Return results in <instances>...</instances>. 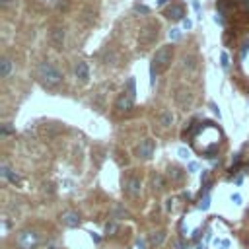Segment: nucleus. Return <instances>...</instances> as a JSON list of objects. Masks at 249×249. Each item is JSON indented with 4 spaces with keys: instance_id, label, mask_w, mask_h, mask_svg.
<instances>
[{
    "instance_id": "f257e3e1",
    "label": "nucleus",
    "mask_w": 249,
    "mask_h": 249,
    "mask_svg": "<svg viewBox=\"0 0 249 249\" xmlns=\"http://www.w3.org/2000/svg\"><path fill=\"white\" fill-rule=\"evenodd\" d=\"M189 136H191L193 148L202 156H212L214 150L222 142V130L210 121H204V123L193 126Z\"/></svg>"
},
{
    "instance_id": "f03ea898",
    "label": "nucleus",
    "mask_w": 249,
    "mask_h": 249,
    "mask_svg": "<svg viewBox=\"0 0 249 249\" xmlns=\"http://www.w3.org/2000/svg\"><path fill=\"white\" fill-rule=\"evenodd\" d=\"M171 58H173V47L171 45H163L160 47L154 56H152V64H150V76H152V84L156 82L158 74H161L163 70H167V66L171 64Z\"/></svg>"
},
{
    "instance_id": "7ed1b4c3",
    "label": "nucleus",
    "mask_w": 249,
    "mask_h": 249,
    "mask_svg": "<svg viewBox=\"0 0 249 249\" xmlns=\"http://www.w3.org/2000/svg\"><path fill=\"white\" fill-rule=\"evenodd\" d=\"M37 76L45 86H56L62 80V72L49 60H45V62H41L37 66Z\"/></svg>"
},
{
    "instance_id": "20e7f679",
    "label": "nucleus",
    "mask_w": 249,
    "mask_h": 249,
    "mask_svg": "<svg viewBox=\"0 0 249 249\" xmlns=\"http://www.w3.org/2000/svg\"><path fill=\"white\" fill-rule=\"evenodd\" d=\"M158 37H160V25L154 23V21H148V23H144V25L140 27V33H138V47H140L142 51H146V49H150V47L158 41Z\"/></svg>"
},
{
    "instance_id": "39448f33",
    "label": "nucleus",
    "mask_w": 249,
    "mask_h": 249,
    "mask_svg": "<svg viewBox=\"0 0 249 249\" xmlns=\"http://www.w3.org/2000/svg\"><path fill=\"white\" fill-rule=\"evenodd\" d=\"M41 243V233L33 228H25L18 231L16 235V247L18 249H37Z\"/></svg>"
},
{
    "instance_id": "423d86ee",
    "label": "nucleus",
    "mask_w": 249,
    "mask_h": 249,
    "mask_svg": "<svg viewBox=\"0 0 249 249\" xmlns=\"http://www.w3.org/2000/svg\"><path fill=\"white\" fill-rule=\"evenodd\" d=\"M173 99H175V103H177L183 111H187V109H191L193 103H195V93H193L187 86H179V88H175Z\"/></svg>"
},
{
    "instance_id": "0eeeda50",
    "label": "nucleus",
    "mask_w": 249,
    "mask_h": 249,
    "mask_svg": "<svg viewBox=\"0 0 249 249\" xmlns=\"http://www.w3.org/2000/svg\"><path fill=\"white\" fill-rule=\"evenodd\" d=\"M140 191H142V181H140V177L128 175V177L123 181V193H124L128 198L140 196Z\"/></svg>"
},
{
    "instance_id": "6e6552de",
    "label": "nucleus",
    "mask_w": 249,
    "mask_h": 249,
    "mask_svg": "<svg viewBox=\"0 0 249 249\" xmlns=\"http://www.w3.org/2000/svg\"><path fill=\"white\" fill-rule=\"evenodd\" d=\"M132 107H134V97L128 95L126 91H123V93L117 97V101H115V111H117V113H130Z\"/></svg>"
},
{
    "instance_id": "1a4fd4ad",
    "label": "nucleus",
    "mask_w": 249,
    "mask_h": 249,
    "mask_svg": "<svg viewBox=\"0 0 249 249\" xmlns=\"http://www.w3.org/2000/svg\"><path fill=\"white\" fill-rule=\"evenodd\" d=\"M154 150H156L154 140L152 138H144V140H140V144L136 148V154H138L140 160H150L154 156Z\"/></svg>"
},
{
    "instance_id": "9d476101",
    "label": "nucleus",
    "mask_w": 249,
    "mask_h": 249,
    "mask_svg": "<svg viewBox=\"0 0 249 249\" xmlns=\"http://www.w3.org/2000/svg\"><path fill=\"white\" fill-rule=\"evenodd\" d=\"M185 16V6L179 4V2H173L167 10H165V18L167 19H173V21H181Z\"/></svg>"
},
{
    "instance_id": "9b49d317",
    "label": "nucleus",
    "mask_w": 249,
    "mask_h": 249,
    "mask_svg": "<svg viewBox=\"0 0 249 249\" xmlns=\"http://www.w3.org/2000/svg\"><path fill=\"white\" fill-rule=\"evenodd\" d=\"M80 214L74 212V210H66L60 214V224H64L66 228H78L80 226Z\"/></svg>"
},
{
    "instance_id": "f8f14e48",
    "label": "nucleus",
    "mask_w": 249,
    "mask_h": 249,
    "mask_svg": "<svg viewBox=\"0 0 249 249\" xmlns=\"http://www.w3.org/2000/svg\"><path fill=\"white\" fill-rule=\"evenodd\" d=\"M74 76H76V80H78L80 84H86V82L89 80V68H88V62L78 60L76 66H74Z\"/></svg>"
},
{
    "instance_id": "ddd939ff",
    "label": "nucleus",
    "mask_w": 249,
    "mask_h": 249,
    "mask_svg": "<svg viewBox=\"0 0 249 249\" xmlns=\"http://www.w3.org/2000/svg\"><path fill=\"white\" fill-rule=\"evenodd\" d=\"M0 175H2V179H8V181H10V183H14V185H18V183H19L18 173H16V171H12V167H10L6 161H2V163H0Z\"/></svg>"
},
{
    "instance_id": "4468645a",
    "label": "nucleus",
    "mask_w": 249,
    "mask_h": 249,
    "mask_svg": "<svg viewBox=\"0 0 249 249\" xmlns=\"http://www.w3.org/2000/svg\"><path fill=\"white\" fill-rule=\"evenodd\" d=\"M64 37H66L64 27H54V29L51 31V41H53V45H54L56 49H62V47H64Z\"/></svg>"
},
{
    "instance_id": "2eb2a0df",
    "label": "nucleus",
    "mask_w": 249,
    "mask_h": 249,
    "mask_svg": "<svg viewBox=\"0 0 249 249\" xmlns=\"http://www.w3.org/2000/svg\"><path fill=\"white\" fill-rule=\"evenodd\" d=\"M167 177H169L171 183H181L183 177H185V171L179 165H169L167 167Z\"/></svg>"
},
{
    "instance_id": "dca6fc26",
    "label": "nucleus",
    "mask_w": 249,
    "mask_h": 249,
    "mask_svg": "<svg viewBox=\"0 0 249 249\" xmlns=\"http://www.w3.org/2000/svg\"><path fill=\"white\" fill-rule=\"evenodd\" d=\"M181 66L187 70V72H195L196 70V56L195 54H185L183 58H181Z\"/></svg>"
},
{
    "instance_id": "f3484780",
    "label": "nucleus",
    "mask_w": 249,
    "mask_h": 249,
    "mask_svg": "<svg viewBox=\"0 0 249 249\" xmlns=\"http://www.w3.org/2000/svg\"><path fill=\"white\" fill-rule=\"evenodd\" d=\"M173 121H175V117H173V113H171L169 109L161 111V115H160V123H161L163 128H171V126H173Z\"/></svg>"
},
{
    "instance_id": "a211bd4d",
    "label": "nucleus",
    "mask_w": 249,
    "mask_h": 249,
    "mask_svg": "<svg viewBox=\"0 0 249 249\" xmlns=\"http://www.w3.org/2000/svg\"><path fill=\"white\" fill-rule=\"evenodd\" d=\"M152 187H154V191H163L165 189V177L161 173H154L152 175Z\"/></svg>"
},
{
    "instance_id": "6ab92c4d",
    "label": "nucleus",
    "mask_w": 249,
    "mask_h": 249,
    "mask_svg": "<svg viewBox=\"0 0 249 249\" xmlns=\"http://www.w3.org/2000/svg\"><path fill=\"white\" fill-rule=\"evenodd\" d=\"M163 241H165V231H154L152 235H150V245L152 247H160V245H163Z\"/></svg>"
},
{
    "instance_id": "aec40b11",
    "label": "nucleus",
    "mask_w": 249,
    "mask_h": 249,
    "mask_svg": "<svg viewBox=\"0 0 249 249\" xmlns=\"http://www.w3.org/2000/svg\"><path fill=\"white\" fill-rule=\"evenodd\" d=\"M130 214H128V210L124 208V206H121V204H115L113 206V218L115 220H121V218H128Z\"/></svg>"
},
{
    "instance_id": "412c9836",
    "label": "nucleus",
    "mask_w": 249,
    "mask_h": 249,
    "mask_svg": "<svg viewBox=\"0 0 249 249\" xmlns=\"http://www.w3.org/2000/svg\"><path fill=\"white\" fill-rule=\"evenodd\" d=\"M0 66H2V78H8L10 76V72H12V60L10 58H2V62H0Z\"/></svg>"
},
{
    "instance_id": "4be33fe9",
    "label": "nucleus",
    "mask_w": 249,
    "mask_h": 249,
    "mask_svg": "<svg viewBox=\"0 0 249 249\" xmlns=\"http://www.w3.org/2000/svg\"><path fill=\"white\" fill-rule=\"evenodd\" d=\"M126 93L132 95V97H136V80L134 78H128V82H126Z\"/></svg>"
},
{
    "instance_id": "5701e85b",
    "label": "nucleus",
    "mask_w": 249,
    "mask_h": 249,
    "mask_svg": "<svg viewBox=\"0 0 249 249\" xmlns=\"http://www.w3.org/2000/svg\"><path fill=\"white\" fill-rule=\"evenodd\" d=\"M115 231H117V222L115 220L107 222L105 224V235H115Z\"/></svg>"
},
{
    "instance_id": "b1692460",
    "label": "nucleus",
    "mask_w": 249,
    "mask_h": 249,
    "mask_svg": "<svg viewBox=\"0 0 249 249\" xmlns=\"http://www.w3.org/2000/svg\"><path fill=\"white\" fill-rule=\"evenodd\" d=\"M220 60H222V68L228 70L230 68V56H228V53H222L220 54Z\"/></svg>"
},
{
    "instance_id": "393cba45",
    "label": "nucleus",
    "mask_w": 249,
    "mask_h": 249,
    "mask_svg": "<svg viewBox=\"0 0 249 249\" xmlns=\"http://www.w3.org/2000/svg\"><path fill=\"white\" fill-rule=\"evenodd\" d=\"M208 206H210V196H208V195H204V198H200L198 208H200V210H208Z\"/></svg>"
},
{
    "instance_id": "a878e982",
    "label": "nucleus",
    "mask_w": 249,
    "mask_h": 249,
    "mask_svg": "<svg viewBox=\"0 0 249 249\" xmlns=\"http://www.w3.org/2000/svg\"><path fill=\"white\" fill-rule=\"evenodd\" d=\"M134 10H136L138 14H150V8H148V6H144V4H136V6H134Z\"/></svg>"
},
{
    "instance_id": "bb28decb",
    "label": "nucleus",
    "mask_w": 249,
    "mask_h": 249,
    "mask_svg": "<svg viewBox=\"0 0 249 249\" xmlns=\"http://www.w3.org/2000/svg\"><path fill=\"white\" fill-rule=\"evenodd\" d=\"M169 37H171L173 41L181 39V29H177V27H175V29H171V31H169Z\"/></svg>"
},
{
    "instance_id": "cd10ccee",
    "label": "nucleus",
    "mask_w": 249,
    "mask_h": 249,
    "mask_svg": "<svg viewBox=\"0 0 249 249\" xmlns=\"http://www.w3.org/2000/svg\"><path fill=\"white\" fill-rule=\"evenodd\" d=\"M136 247L138 249H146V239L144 237H136Z\"/></svg>"
},
{
    "instance_id": "c85d7f7f",
    "label": "nucleus",
    "mask_w": 249,
    "mask_h": 249,
    "mask_svg": "<svg viewBox=\"0 0 249 249\" xmlns=\"http://www.w3.org/2000/svg\"><path fill=\"white\" fill-rule=\"evenodd\" d=\"M241 200H243V198H241V195H239V193H233V195H231V202L241 204Z\"/></svg>"
},
{
    "instance_id": "c756f323",
    "label": "nucleus",
    "mask_w": 249,
    "mask_h": 249,
    "mask_svg": "<svg viewBox=\"0 0 249 249\" xmlns=\"http://www.w3.org/2000/svg\"><path fill=\"white\" fill-rule=\"evenodd\" d=\"M237 2H239V6H241L243 12H249V0H237Z\"/></svg>"
},
{
    "instance_id": "7c9ffc66",
    "label": "nucleus",
    "mask_w": 249,
    "mask_h": 249,
    "mask_svg": "<svg viewBox=\"0 0 249 249\" xmlns=\"http://www.w3.org/2000/svg\"><path fill=\"white\" fill-rule=\"evenodd\" d=\"M10 132H12V128H10L8 124H4V126H2V136H8Z\"/></svg>"
},
{
    "instance_id": "2f4dec72",
    "label": "nucleus",
    "mask_w": 249,
    "mask_h": 249,
    "mask_svg": "<svg viewBox=\"0 0 249 249\" xmlns=\"http://www.w3.org/2000/svg\"><path fill=\"white\" fill-rule=\"evenodd\" d=\"M183 27H185V29H191V27H193V21H191V19H183Z\"/></svg>"
},
{
    "instance_id": "473e14b6",
    "label": "nucleus",
    "mask_w": 249,
    "mask_h": 249,
    "mask_svg": "<svg viewBox=\"0 0 249 249\" xmlns=\"http://www.w3.org/2000/svg\"><path fill=\"white\" fill-rule=\"evenodd\" d=\"M179 156H181V158H185V160H187V158H189V152H187V150H185V148H179Z\"/></svg>"
},
{
    "instance_id": "72a5a7b5",
    "label": "nucleus",
    "mask_w": 249,
    "mask_h": 249,
    "mask_svg": "<svg viewBox=\"0 0 249 249\" xmlns=\"http://www.w3.org/2000/svg\"><path fill=\"white\" fill-rule=\"evenodd\" d=\"M210 107H212V111H214V113L218 115V119H220V109H218V105H216V103H210Z\"/></svg>"
},
{
    "instance_id": "f704fd0d",
    "label": "nucleus",
    "mask_w": 249,
    "mask_h": 249,
    "mask_svg": "<svg viewBox=\"0 0 249 249\" xmlns=\"http://www.w3.org/2000/svg\"><path fill=\"white\" fill-rule=\"evenodd\" d=\"M193 8L196 10V14H200V4H198V0H193Z\"/></svg>"
},
{
    "instance_id": "c9c22d12",
    "label": "nucleus",
    "mask_w": 249,
    "mask_h": 249,
    "mask_svg": "<svg viewBox=\"0 0 249 249\" xmlns=\"http://www.w3.org/2000/svg\"><path fill=\"white\" fill-rule=\"evenodd\" d=\"M175 247H177V249H185V243H181V241H175Z\"/></svg>"
},
{
    "instance_id": "e433bc0d",
    "label": "nucleus",
    "mask_w": 249,
    "mask_h": 249,
    "mask_svg": "<svg viewBox=\"0 0 249 249\" xmlns=\"http://www.w3.org/2000/svg\"><path fill=\"white\" fill-rule=\"evenodd\" d=\"M195 169H196V163H195V161H193V163H189V171H195Z\"/></svg>"
},
{
    "instance_id": "4c0bfd02",
    "label": "nucleus",
    "mask_w": 249,
    "mask_h": 249,
    "mask_svg": "<svg viewBox=\"0 0 249 249\" xmlns=\"http://www.w3.org/2000/svg\"><path fill=\"white\" fill-rule=\"evenodd\" d=\"M14 0H2V6H8V4H12Z\"/></svg>"
},
{
    "instance_id": "58836bf2",
    "label": "nucleus",
    "mask_w": 249,
    "mask_h": 249,
    "mask_svg": "<svg viewBox=\"0 0 249 249\" xmlns=\"http://www.w3.org/2000/svg\"><path fill=\"white\" fill-rule=\"evenodd\" d=\"M163 4H167V0H158V6H163Z\"/></svg>"
},
{
    "instance_id": "ea45409f",
    "label": "nucleus",
    "mask_w": 249,
    "mask_h": 249,
    "mask_svg": "<svg viewBox=\"0 0 249 249\" xmlns=\"http://www.w3.org/2000/svg\"><path fill=\"white\" fill-rule=\"evenodd\" d=\"M49 249H58V247H54V245H51V247H49Z\"/></svg>"
},
{
    "instance_id": "a19ab883",
    "label": "nucleus",
    "mask_w": 249,
    "mask_h": 249,
    "mask_svg": "<svg viewBox=\"0 0 249 249\" xmlns=\"http://www.w3.org/2000/svg\"><path fill=\"white\" fill-rule=\"evenodd\" d=\"M222 249H228V247H222Z\"/></svg>"
}]
</instances>
